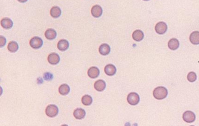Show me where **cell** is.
Segmentation results:
<instances>
[{"label": "cell", "mask_w": 199, "mask_h": 126, "mask_svg": "<svg viewBox=\"0 0 199 126\" xmlns=\"http://www.w3.org/2000/svg\"><path fill=\"white\" fill-rule=\"evenodd\" d=\"M168 92L165 87H158L154 90L153 94L155 98L157 100H162L166 98L168 95Z\"/></svg>", "instance_id": "1"}, {"label": "cell", "mask_w": 199, "mask_h": 126, "mask_svg": "<svg viewBox=\"0 0 199 126\" xmlns=\"http://www.w3.org/2000/svg\"><path fill=\"white\" fill-rule=\"evenodd\" d=\"M187 79L189 82H195L197 79V75H196V73L193 71H191L189 73L187 76Z\"/></svg>", "instance_id": "24"}, {"label": "cell", "mask_w": 199, "mask_h": 126, "mask_svg": "<svg viewBox=\"0 0 199 126\" xmlns=\"http://www.w3.org/2000/svg\"><path fill=\"white\" fill-rule=\"evenodd\" d=\"M189 40L191 43L195 45L199 44V32L194 31L191 34Z\"/></svg>", "instance_id": "12"}, {"label": "cell", "mask_w": 199, "mask_h": 126, "mask_svg": "<svg viewBox=\"0 0 199 126\" xmlns=\"http://www.w3.org/2000/svg\"><path fill=\"white\" fill-rule=\"evenodd\" d=\"M50 14L54 18H58L60 16L61 14L60 9L58 6L53 7L50 10Z\"/></svg>", "instance_id": "20"}, {"label": "cell", "mask_w": 199, "mask_h": 126, "mask_svg": "<svg viewBox=\"0 0 199 126\" xmlns=\"http://www.w3.org/2000/svg\"><path fill=\"white\" fill-rule=\"evenodd\" d=\"M18 48L19 46L18 43L15 41H11L8 46V50L11 52H16L18 50Z\"/></svg>", "instance_id": "21"}, {"label": "cell", "mask_w": 199, "mask_h": 126, "mask_svg": "<svg viewBox=\"0 0 199 126\" xmlns=\"http://www.w3.org/2000/svg\"><path fill=\"white\" fill-rule=\"evenodd\" d=\"M6 38L2 36H0V46L3 47L6 44Z\"/></svg>", "instance_id": "26"}, {"label": "cell", "mask_w": 199, "mask_h": 126, "mask_svg": "<svg viewBox=\"0 0 199 126\" xmlns=\"http://www.w3.org/2000/svg\"><path fill=\"white\" fill-rule=\"evenodd\" d=\"M144 1H149V0H144Z\"/></svg>", "instance_id": "28"}, {"label": "cell", "mask_w": 199, "mask_h": 126, "mask_svg": "<svg viewBox=\"0 0 199 126\" xmlns=\"http://www.w3.org/2000/svg\"><path fill=\"white\" fill-rule=\"evenodd\" d=\"M30 45L32 48L38 49L42 47L43 45V41L39 37H35L30 40Z\"/></svg>", "instance_id": "6"}, {"label": "cell", "mask_w": 199, "mask_h": 126, "mask_svg": "<svg viewBox=\"0 0 199 126\" xmlns=\"http://www.w3.org/2000/svg\"><path fill=\"white\" fill-rule=\"evenodd\" d=\"M127 100L130 104L135 106L139 103V101H140V97H139V95L136 93L132 92L128 95Z\"/></svg>", "instance_id": "4"}, {"label": "cell", "mask_w": 199, "mask_h": 126, "mask_svg": "<svg viewBox=\"0 0 199 126\" xmlns=\"http://www.w3.org/2000/svg\"><path fill=\"white\" fill-rule=\"evenodd\" d=\"M57 34L55 30L52 28L47 29L45 32V36L47 39L52 40L56 38Z\"/></svg>", "instance_id": "19"}, {"label": "cell", "mask_w": 199, "mask_h": 126, "mask_svg": "<svg viewBox=\"0 0 199 126\" xmlns=\"http://www.w3.org/2000/svg\"><path fill=\"white\" fill-rule=\"evenodd\" d=\"M103 9L100 6L96 5L94 6L91 9V14L94 17L98 18L100 17L103 14Z\"/></svg>", "instance_id": "7"}, {"label": "cell", "mask_w": 199, "mask_h": 126, "mask_svg": "<svg viewBox=\"0 0 199 126\" xmlns=\"http://www.w3.org/2000/svg\"><path fill=\"white\" fill-rule=\"evenodd\" d=\"M70 91V87L67 84H62L59 87V92L61 95H67L69 93Z\"/></svg>", "instance_id": "22"}, {"label": "cell", "mask_w": 199, "mask_h": 126, "mask_svg": "<svg viewBox=\"0 0 199 126\" xmlns=\"http://www.w3.org/2000/svg\"><path fill=\"white\" fill-rule=\"evenodd\" d=\"M47 60L51 64L56 65L59 63L60 58L57 54L52 53L48 56Z\"/></svg>", "instance_id": "8"}, {"label": "cell", "mask_w": 199, "mask_h": 126, "mask_svg": "<svg viewBox=\"0 0 199 126\" xmlns=\"http://www.w3.org/2000/svg\"><path fill=\"white\" fill-rule=\"evenodd\" d=\"M111 51V48L109 45L106 44H103L100 46L99 52L103 56L108 55Z\"/></svg>", "instance_id": "13"}, {"label": "cell", "mask_w": 199, "mask_h": 126, "mask_svg": "<svg viewBox=\"0 0 199 126\" xmlns=\"http://www.w3.org/2000/svg\"><path fill=\"white\" fill-rule=\"evenodd\" d=\"M87 74L90 78L95 79L99 76L100 71L99 69L95 66L90 68L87 71Z\"/></svg>", "instance_id": "11"}, {"label": "cell", "mask_w": 199, "mask_h": 126, "mask_svg": "<svg viewBox=\"0 0 199 126\" xmlns=\"http://www.w3.org/2000/svg\"><path fill=\"white\" fill-rule=\"evenodd\" d=\"M19 2H21V3H24L28 1V0H18Z\"/></svg>", "instance_id": "27"}, {"label": "cell", "mask_w": 199, "mask_h": 126, "mask_svg": "<svg viewBox=\"0 0 199 126\" xmlns=\"http://www.w3.org/2000/svg\"><path fill=\"white\" fill-rule=\"evenodd\" d=\"M69 43L68 41L65 39H62L58 42L57 47L58 50L61 51H64L69 48Z\"/></svg>", "instance_id": "14"}, {"label": "cell", "mask_w": 199, "mask_h": 126, "mask_svg": "<svg viewBox=\"0 0 199 126\" xmlns=\"http://www.w3.org/2000/svg\"><path fill=\"white\" fill-rule=\"evenodd\" d=\"M168 47L171 50H175L179 47L180 43L178 40L176 38H172L168 42Z\"/></svg>", "instance_id": "9"}, {"label": "cell", "mask_w": 199, "mask_h": 126, "mask_svg": "<svg viewBox=\"0 0 199 126\" xmlns=\"http://www.w3.org/2000/svg\"><path fill=\"white\" fill-rule=\"evenodd\" d=\"M58 107L55 105H50L46 108V115L50 117H54L58 115Z\"/></svg>", "instance_id": "2"}, {"label": "cell", "mask_w": 199, "mask_h": 126, "mask_svg": "<svg viewBox=\"0 0 199 126\" xmlns=\"http://www.w3.org/2000/svg\"><path fill=\"white\" fill-rule=\"evenodd\" d=\"M43 77L45 80L47 81L51 80L53 77L52 74L50 73H45Z\"/></svg>", "instance_id": "25"}, {"label": "cell", "mask_w": 199, "mask_h": 126, "mask_svg": "<svg viewBox=\"0 0 199 126\" xmlns=\"http://www.w3.org/2000/svg\"><path fill=\"white\" fill-rule=\"evenodd\" d=\"M94 87L97 91H103L106 87L105 82L102 80H99L96 81L94 84Z\"/></svg>", "instance_id": "17"}, {"label": "cell", "mask_w": 199, "mask_h": 126, "mask_svg": "<svg viewBox=\"0 0 199 126\" xmlns=\"http://www.w3.org/2000/svg\"><path fill=\"white\" fill-rule=\"evenodd\" d=\"M168 26L167 24L164 22H158L155 27V30L157 34L162 35L166 32Z\"/></svg>", "instance_id": "5"}, {"label": "cell", "mask_w": 199, "mask_h": 126, "mask_svg": "<svg viewBox=\"0 0 199 126\" xmlns=\"http://www.w3.org/2000/svg\"><path fill=\"white\" fill-rule=\"evenodd\" d=\"M196 115L191 111H187L183 114L182 118L184 122L188 123L193 122L196 120Z\"/></svg>", "instance_id": "3"}, {"label": "cell", "mask_w": 199, "mask_h": 126, "mask_svg": "<svg viewBox=\"0 0 199 126\" xmlns=\"http://www.w3.org/2000/svg\"><path fill=\"white\" fill-rule=\"evenodd\" d=\"M132 38L133 40L137 42L141 41L144 38V33L141 30H136L133 33Z\"/></svg>", "instance_id": "18"}, {"label": "cell", "mask_w": 199, "mask_h": 126, "mask_svg": "<svg viewBox=\"0 0 199 126\" xmlns=\"http://www.w3.org/2000/svg\"><path fill=\"white\" fill-rule=\"evenodd\" d=\"M74 116L77 119H83L86 115V112L83 109L78 108L74 112Z\"/></svg>", "instance_id": "15"}, {"label": "cell", "mask_w": 199, "mask_h": 126, "mask_svg": "<svg viewBox=\"0 0 199 126\" xmlns=\"http://www.w3.org/2000/svg\"><path fill=\"white\" fill-rule=\"evenodd\" d=\"M82 103L85 106H89L92 103V98L90 95H86L82 98Z\"/></svg>", "instance_id": "23"}, {"label": "cell", "mask_w": 199, "mask_h": 126, "mask_svg": "<svg viewBox=\"0 0 199 126\" xmlns=\"http://www.w3.org/2000/svg\"><path fill=\"white\" fill-rule=\"evenodd\" d=\"M104 71L107 75L112 76L116 74V68L114 65L109 64L105 67Z\"/></svg>", "instance_id": "10"}, {"label": "cell", "mask_w": 199, "mask_h": 126, "mask_svg": "<svg viewBox=\"0 0 199 126\" xmlns=\"http://www.w3.org/2000/svg\"><path fill=\"white\" fill-rule=\"evenodd\" d=\"M1 24L3 28L6 29L11 28L13 26V22L8 18H4L1 20Z\"/></svg>", "instance_id": "16"}]
</instances>
